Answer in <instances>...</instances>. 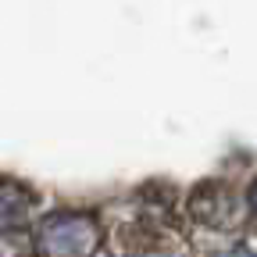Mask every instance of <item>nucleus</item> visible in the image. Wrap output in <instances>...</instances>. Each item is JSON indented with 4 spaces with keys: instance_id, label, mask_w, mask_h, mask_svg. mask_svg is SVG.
Returning <instances> with one entry per match:
<instances>
[{
    "instance_id": "nucleus-1",
    "label": "nucleus",
    "mask_w": 257,
    "mask_h": 257,
    "mask_svg": "<svg viewBox=\"0 0 257 257\" xmlns=\"http://www.w3.org/2000/svg\"><path fill=\"white\" fill-rule=\"evenodd\" d=\"M104 246V225L93 211L57 207L32 225L36 257H93Z\"/></svg>"
},
{
    "instance_id": "nucleus-2",
    "label": "nucleus",
    "mask_w": 257,
    "mask_h": 257,
    "mask_svg": "<svg viewBox=\"0 0 257 257\" xmlns=\"http://www.w3.org/2000/svg\"><path fill=\"white\" fill-rule=\"evenodd\" d=\"M189 211H193V218H197L200 225H207V229H232V225L239 221L243 204L236 200V193L229 186L211 182V186H200L197 193H193Z\"/></svg>"
},
{
    "instance_id": "nucleus-3",
    "label": "nucleus",
    "mask_w": 257,
    "mask_h": 257,
    "mask_svg": "<svg viewBox=\"0 0 257 257\" xmlns=\"http://www.w3.org/2000/svg\"><path fill=\"white\" fill-rule=\"evenodd\" d=\"M32 207H36V193L29 186H22L18 179H0V236L22 232L32 218Z\"/></svg>"
},
{
    "instance_id": "nucleus-4",
    "label": "nucleus",
    "mask_w": 257,
    "mask_h": 257,
    "mask_svg": "<svg viewBox=\"0 0 257 257\" xmlns=\"http://www.w3.org/2000/svg\"><path fill=\"white\" fill-rule=\"evenodd\" d=\"M125 257H182V250H175V246H165V243H147V246H136V250H128Z\"/></svg>"
},
{
    "instance_id": "nucleus-5",
    "label": "nucleus",
    "mask_w": 257,
    "mask_h": 257,
    "mask_svg": "<svg viewBox=\"0 0 257 257\" xmlns=\"http://www.w3.org/2000/svg\"><path fill=\"white\" fill-rule=\"evenodd\" d=\"M214 257H257V250H250L246 243H232V246H225V250H218Z\"/></svg>"
},
{
    "instance_id": "nucleus-6",
    "label": "nucleus",
    "mask_w": 257,
    "mask_h": 257,
    "mask_svg": "<svg viewBox=\"0 0 257 257\" xmlns=\"http://www.w3.org/2000/svg\"><path fill=\"white\" fill-rule=\"evenodd\" d=\"M246 207L257 214V179H253V182H250V189H246Z\"/></svg>"
}]
</instances>
